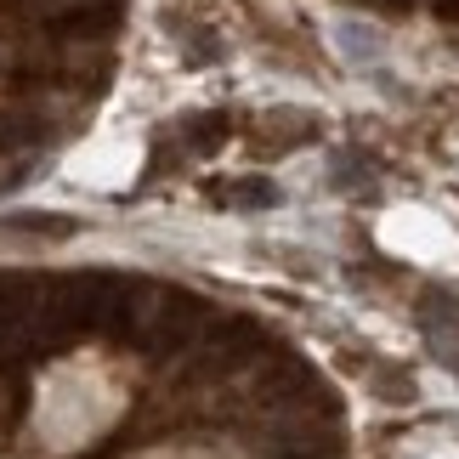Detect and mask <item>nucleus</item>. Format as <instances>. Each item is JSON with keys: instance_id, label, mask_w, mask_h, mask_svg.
I'll return each mask as SVG.
<instances>
[{"instance_id": "3", "label": "nucleus", "mask_w": 459, "mask_h": 459, "mask_svg": "<svg viewBox=\"0 0 459 459\" xmlns=\"http://www.w3.org/2000/svg\"><path fill=\"white\" fill-rule=\"evenodd\" d=\"M51 29L63 40H102V34H114V12L108 6H74V12H57Z\"/></svg>"}, {"instance_id": "8", "label": "nucleus", "mask_w": 459, "mask_h": 459, "mask_svg": "<svg viewBox=\"0 0 459 459\" xmlns=\"http://www.w3.org/2000/svg\"><path fill=\"white\" fill-rule=\"evenodd\" d=\"M392 6H409V0H392Z\"/></svg>"}, {"instance_id": "4", "label": "nucleus", "mask_w": 459, "mask_h": 459, "mask_svg": "<svg viewBox=\"0 0 459 459\" xmlns=\"http://www.w3.org/2000/svg\"><path fill=\"white\" fill-rule=\"evenodd\" d=\"M187 143L199 148V153H216L227 143V114H199V119H187Z\"/></svg>"}, {"instance_id": "5", "label": "nucleus", "mask_w": 459, "mask_h": 459, "mask_svg": "<svg viewBox=\"0 0 459 459\" xmlns=\"http://www.w3.org/2000/svg\"><path fill=\"white\" fill-rule=\"evenodd\" d=\"M29 143H40V126H34V119H17V114L0 119V148H29Z\"/></svg>"}, {"instance_id": "2", "label": "nucleus", "mask_w": 459, "mask_h": 459, "mask_svg": "<svg viewBox=\"0 0 459 459\" xmlns=\"http://www.w3.org/2000/svg\"><path fill=\"white\" fill-rule=\"evenodd\" d=\"M255 346H261V329L244 324V317H227V324L204 341L199 368H204V375H227V368H238L244 358H255Z\"/></svg>"}, {"instance_id": "6", "label": "nucleus", "mask_w": 459, "mask_h": 459, "mask_svg": "<svg viewBox=\"0 0 459 459\" xmlns=\"http://www.w3.org/2000/svg\"><path fill=\"white\" fill-rule=\"evenodd\" d=\"M233 193H238V204H273V199H278L273 182H238Z\"/></svg>"}, {"instance_id": "7", "label": "nucleus", "mask_w": 459, "mask_h": 459, "mask_svg": "<svg viewBox=\"0 0 459 459\" xmlns=\"http://www.w3.org/2000/svg\"><path fill=\"white\" fill-rule=\"evenodd\" d=\"M437 12H443V17H454V23H459V0H437Z\"/></svg>"}, {"instance_id": "1", "label": "nucleus", "mask_w": 459, "mask_h": 459, "mask_svg": "<svg viewBox=\"0 0 459 459\" xmlns=\"http://www.w3.org/2000/svg\"><path fill=\"white\" fill-rule=\"evenodd\" d=\"M204 324V301L187 290H148L136 284V301H131V341L148 351V358H170V351H182L193 334Z\"/></svg>"}]
</instances>
